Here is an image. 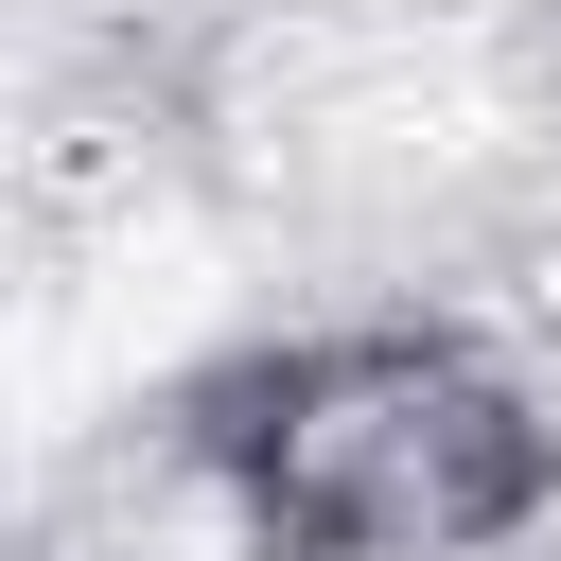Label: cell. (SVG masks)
<instances>
[{"label": "cell", "instance_id": "6da1fadb", "mask_svg": "<svg viewBox=\"0 0 561 561\" xmlns=\"http://www.w3.org/2000/svg\"><path fill=\"white\" fill-rule=\"evenodd\" d=\"M228 438L263 456L298 561H508L561 508V438L456 316H351L298 351L210 368Z\"/></svg>", "mask_w": 561, "mask_h": 561}, {"label": "cell", "instance_id": "7a4b0ae2", "mask_svg": "<svg viewBox=\"0 0 561 561\" xmlns=\"http://www.w3.org/2000/svg\"><path fill=\"white\" fill-rule=\"evenodd\" d=\"M0 561H298V526H280L263 456L228 438V403L175 386V403L70 438V456L0 508Z\"/></svg>", "mask_w": 561, "mask_h": 561}]
</instances>
